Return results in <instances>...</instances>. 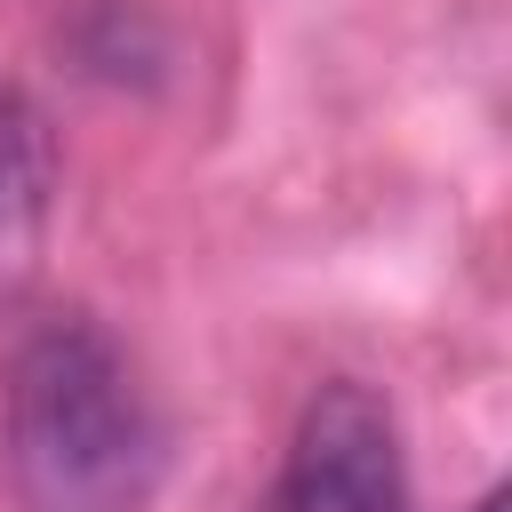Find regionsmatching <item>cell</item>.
<instances>
[{
  "instance_id": "obj_3",
  "label": "cell",
  "mask_w": 512,
  "mask_h": 512,
  "mask_svg": "<svg viewBox=\"0 0 512 512\" xmlns=\"http://www.w3.org/2000/svg\"><path fill=\"white\" fill-rule=\"evenodd\" d=\"M56 208V136L24 88H0V288L32 272Z\"/></svg>"
},
{
  "instance_id": "obj_2",
  "label": "cell",
  "mask_w": 512,
  "mask_h": 512,
  "mask_svg": "<svg viewBox=\"0 0 512 512\" xmlns=\"http://www.w3.org/2000/svg\"><path fill=\"white\" fill-rule=\"evenodd\" d=\"M272 512H416L400 424L368 384L336 376L304 400L280 488H272Z\"/></svg>"
},
{
  "instance_id": "obj_1",
  "label": "cell",
  "mask_w": 512,
  "mask_h": 512,
  "mask_svg": "<svg viewBox=\"0 0 512 512\" xmlns=\"http://www.w3.org/2000/svg\"><path fill=\"white\" fill-rule=\"evenodd\" d=\"M8 464L32 512H136L160 424L96 320H48L8 368Z\"/></svg>"
}]
</instances>
